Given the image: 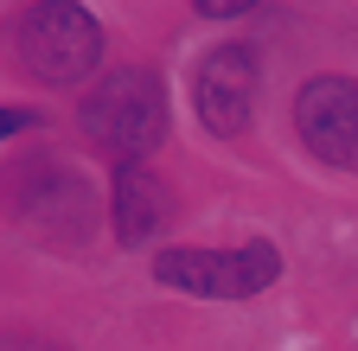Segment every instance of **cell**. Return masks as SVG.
Wrapping results in <instances>:
<instances>
[{
    "mask_svg": "<svg viewBox=\"0 0 358 351\" xmlns=\"http://www.w3.org/2000/svg\"><path fill=\"white\" fill-rule=\"evenodd\" d=\"M26 128H32V115H26V109H0V141L26 135Z\"/></svg>",
    "mask_w": 358,
    "mask_h": 351,
    "instance_id": "8",
    "label": "cell"
},
{
    "mask_svg": "<svg viewBox=\"0 0 358 351\" xmlns=\"http://www.w3.org/2000/svg\"><path fill=\"white\" fill-rule=\"evenodd\" d=\"M83 135L115 166H141V154H154L160 135H166V90H160V77L154 70L103 77V90L83 103Z\"/></svg>",
    "mask_w": 358,
    "mask_h": 351,
    "instance_id": "1",
    "label": "cell"
},
{
    "mask_svg": "<svg viewBox=\"0 0 358 351\" xmlns=\"http://www.w3.org/2000/svg\"><path fill=\"white\" fill-rule=\"evenodd\" d=\"M199 13H211V20H237V13H250L256 0H192Z\"/></svg>",
    "mask_w": 358,
    "mask_h": 351,
    "instance_id": "7",
    "label": "cell"
},
{
    "mask_svg": "<svg viewBox=\"0 0 358 351\" xmlns=\"http://www.w3.org/2000/svg\"><path fill=\"white\" fill-rule=\"evenodd\" d=\"M13 45H20L26 77H38V83H77V77H90L103 64V26L90 20L77 0H38V7H26Z\"/></svg>",
    "mask_w": 358,
    "mask_h": 351,
    "instance_id": "2",
    "label": "cell"
},
{
    "mask_svg": "<svg viewBox=\"0 0 358 351\" xmlns=\"http://www.w3.org/2000/svg\"><path fill=\"white\" fill-rule=\"evenodd\" d=\"M294 128L313 160L358 172V83L352 77H313L294 103Z\"/></svg>",
    "mask_w": 358,
    "mask_h": 351,
    "instance_id": "4",
    "label": "cell"
},
{
    "mask_svg": "<svg viewBox=\"0 0 358 351\" xmlns=\"http://www.w3.org/2000/svg\"><path fill=\"white\" fill-rule=\"evenodd\" d=\"M109 217H115V237L128 249H148L160 230H166V186L154 179L148 166H115V192H109Z\"/></svg>",
    "mask_w": 358,
    "mask_h": 351,
    "instance_id": "6",
    "label": "cell"
},
{
    "mask_svg": "<svg viewBox=\"0 0 358 351\" xmlns=\"http://www.w3.org/2000/svg\"><path fill=\"white\" fill-rule=\"evenodd\" d=\"M282 275V255L268 243H237V249H166L154 255V281L186 287L199 300H250Z\"/></svg>",
    "mask_w": 358,
    "mask_h": 351,
    "instance_id": "3",
    "label": "cell"
},
{
    "mask_svg": "<svg viewBox=\"0 0 358 351\" xmlns=\"http://www.w3.org/2000/svg\"><path fill=\"white\" fill-rule=\"evenodd\" d=\"M256 90H262V64L250 45H217L199 77H192V103H199V121L211 135H243L250 115H256Z\"/></svg>",
    "mask_w": 358,
    "mask_h": 351,
    "instance_id": "5",
    "label": "cell"
}]
</instances>
